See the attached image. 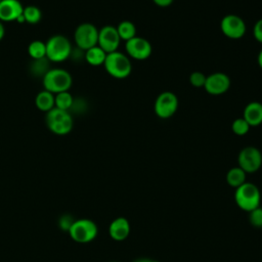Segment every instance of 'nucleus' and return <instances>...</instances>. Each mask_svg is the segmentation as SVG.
Returning <instances> with one entry per match:
<instances>
[{
	"label": "nucleus",
	"mask_w": 262,
	"mask_h": 262,
	"mask_svg": "<svg viewBox=\"0 0 262 262\" xmlns=\"http://www.w3.org/2000/svg\"><path fill=\"white\" fill-rule=\"evenodd\" d=\"M249 222L253 227L262 228V207H257L249 212Z\"/></svg>",
	"instance_id": "a878e982"
},
{
	"label": "nucleus",
	"mask_w": 262,
	"mask_h": 262,
	"mask_svg": "<svg viewBox=\"0 0 262 262\" xmlns=\"http://www.w3.org/2000/svg\"><path fill=\"white\" fill-rule=\"evenodd\" d=\"M237 164L246 173H255L262 166V154L255 146H246L238 152Z\"/></svg>",
	"instance_id": "1a4fd4ad"
},
{
	"label": "nucleus",
	"mask_w": 262,
	"mask_h": 262,
	"mask_svg": "<svg viewBox=\"0 0 262 262\" xmlns=\"http://www.w3.org/2000/svg\"><path fill=\"white\" fill-rule=\"evenodd\" d=\"M23 12L24 6L18 0H2L0 2L1 21H16Z\"/></svg>",
	"instance_id": "4468645a"
},
{
	"label": "nucleus",
	"mask_w": 262,
	"mask_h": 262,
	"mask_svg": "<svg viewBox=\"0 0 262 262\" xmlns=\"http://www.w3.org/2000/svg\"><path fill=\"white\" fill-rule=\"evenodd\" d=\"M253 36L256 41L262 43V18L258 19L253 28Z\"/></svg>",
	"instance_id": "c85d7f7f"
},
{
	"label": "nucleus",
	"mask_w": 262,
	"mask_h": 262,
	"mask_svg": "<svg viewBox=\"0 0 262 262\" xmlns=\"http://www.w3.org/2000/svg\"><path fill=\"white\" fill-rule=\"evenodd\" d=\"M4 34H5V30H4V26L2 24V21L0 20V41L3 39L4 37Z\"/></svg>",
	"instance_id": "2f4dec72"
},
{
	"label": "nucleus",
	"mask_w": 262,
	"mask_h": 262,
	"mask_svg": "<svg viewBox=\"0 0 262 262\" xmlns=\"http://www.w3.org/2000/svg\"><path fill=\"white\" fill-rule=\"evenodd\" d=\"M257 62H258V66L262 69V49L260 50V52L258 53V57H257Z\"/></svg>",
	"instance_id": "473e14b6"
},
{
	"label": "nucleus",
	"mask_w": 262,
	"mask_h": 262,
	"mask_svg": "<svg viewBox=\"0 0 262 262\" xmlns=\"http://www.w3.org/2000/svg\"><path fill=\"white\" fill-rule=\"evenodd\" d=\"M222 34L232 40L241 39L245 36L247 27L245 20L236 14H227L220 21Z\"/></svg>",
	"instance_id": "9d476101"
},
{
	"label": "nucleus",
	"mask_w": 262,
	"mask_h": 262,
	"mask_svg": "<svg viewBox=\"0 0 262 262\" xmlns=\"http://www.w3.org/2000/svg\"><path fill=\"white\" fill-rule=\"evenodd\" d=\"M178 108V97L174 92L164 91L158 95L155 101L154 110L161 119L171 118Z\"/></svg>",
	"instance_id": "6e6552de"
},
{
	"label": "nucleus",
	"mask_w": 262,
	"mask_h": 262,
	"mask_svg": "<svg viewBox=\"0 0 262 262\" xmlns=\"http://www.w3.org/2000/svg\"><path fill=\"white\" fill-rule=\"evenodd\" d=\"M250 125L244 118H237L235 119L231 124V130L235 135L244 136L246 135L250 130Z\"/></svg>",
	"instance_id": "393cba45"
},
{
	"label": "nucleus",
	"mask_w": 262,
	"mask_h": 262,
	"mask_svg": "<svg viewBox=\"0 0 262 262\" xmlns=\"http://www.w3.org/2000/svg\"><path fill=\"white\" fill-rule=\"evenodd\" d=\"M234 201L239 209L249 213L260 206L261 193L254 183L245 182L235 188Z\"/></svg>",
	"instance_id": "20e7f679"
},
{
	"label": "nucleus",
	"mask_w": 262,
	"mask_h": 262,
	"mask_svg": "<svg viewBox=\"0 0 262 262\" xmlns=\"http://www.w3.org/2000/svg\"><path fill=\"white\" fill-rule=\"evenodd\" d=\"M1 1H2V0H0V2H1Z\"/></svg>",
	"instance_id": "f704fd0d"
},
{
	"label": "nucleus",
	"mask_w": 262,
	"mask_h": 262,
	"mask_svg": "<svg viewBox=\"0 0 262 262\" xmlns=\"http://www.w3.org/2000/svg\"><path fill=\"white\" fill-rule=\"evenodd\" d=\"M73 101H74V97L69 91L60 92L54 95V107H57L59 110L70 112Z\"/></svg>",
	"instance_id": "4be33fe9"
},
{
	"label": "nucleus",
	"mask_w": 262,
	"mask_h": 262,
	"mask_svg": "<svg viewBox=\"0 0 262 262\" xmlns=\"http://www.w3.org/2000/svg\"><path fill=\"white\" fill-rule=\"evenodd\" d=\"M206 78H207V76L205 74H203L199 71H195L189 75V83H190V85H192L195 88H201V87L204 88Z\"/></svg>",
	"instance_id": "bb28decb"
},
{
	"label": "nucleus",
	"mask_w": 262,
	"mask_h": 262,
	"mask_svg": "<svg viewBox=\"0 0 262 262\" xmlns=\"http://www.w3.org/2000/svg\"><path fill=\"white\" fill-rule=\"evenodd\" d=\"M120 42H121V38L118 34L116 27L107 25L102 27L100 30H98L97 45L105 53L118 51Z\"/></svg>",
	"instance_id": "f8f14e48"
},
{
	"label": "nucleus",
	"mask_w": 262,
	"mask_h": 262,
	"mask_svg": "<svg viewBox=\"0 0 262 262\" xmlns=\"http://www.w3.org/2000/svg\"><path fill=\"white\" fill-rule=\"evenodd\" d=\"M74 39L77 47L81 50H88L97 45L98 29L90 23L79 25L74 33Z\"/></svg>",
	"instance_id": "0eeeda50"
},
{
	"label": "nucleus",
	"mask_w": 262,
	"mask_h": 262,
	"mask_svg": "<svg viewBox=\"0 0 262 262\" xmlns=\"http://www.w3.org/2000/svg\"><path fill=\"white\" fill-rule=\"evenodd\" d=\"M230 87V78L221 72L213 73L206 78L204 88L211 95L224 94Z\"/></svg>",
	"instance_id": "ddd939ff"
},
{
	"label": "nucleus",
	"mask_w": 262,
	"mask_h": 262,
	"mask_svg": "<svg viewBox=\"0 0 262 262\" xmlns=\"http://www.w3.org/2000/svg\"><path fill=\"white\" fill-rule=\"evenodd\" d=\"M23 14L25 17V23H28L30 25H36L42 18L41 10L35 5H28L24 7Z\"/></svg>",
	"instance_id": "b1692460"
},
{
	"label": "nucleus",
	"mask_w": 262,
	"mask_h": 262,
	"mask_svg": "<svg viewBox=\"0 0 262 262\" xmlns=\"http://www.w3.org/2000/svg\"><path fill=\"white\" fill-rule=\"evenodd\" d=\"M131 226L127 218L117 217L115 218L108 226V234L112 239L116 242L125 241L130 234Z\"/></svg>",
	"instance_id": "2eb2a0df"
},
{
	"label": "nucleus",
	"mask_w": 262,
	"mask_h": 262,
	"mask_svg": "<svg viewBox=\"0 0 262 262\" xmlns=\"http://www.w3.org/2000/svg\"><path fill=\"white\" fill-rule=\"evenodd\" d=\"M30 70L32 72V74L36 77H44V75L50 70L49 67V60L47 59V57H43V58H39V59H33Z\"/></svg>",
	"instance_id": "5701e85b"
},
{
	"label": "nucleus",
	"mask_w": 262,
	"mask_h": 262,
	"mask_svg": "<svg viewBox=\"0 0 262 262\" xmlns=\"http://www.w3.org/2000/svg\"><path fill=\"white\" fill-rule=\"evenodd\" d=\"M243 118L251 127L259 126L262 123V103L259 101H251L244 108Z\"/></svg>",
	"instance_id": "dca6fc26"
},
{
	"label": "nucleus",
	"mask_w": 262,
	"mask_h": 262,
	"mask_svg": "<svg viewBox=\"0 0 262 262\" xmlns=\"http://www.w3.org/2000/svg\"><path fill=\"white\" fill-rule=\"evenodd\" d=\"M45 123L47 128L56 135H67L74 127V119L71 112L53 107L46 113Z\"/></svg>",
	"instance_id": "f257e3e1"
},
{
	"label": "nucleus",
	"mask_w": 262,
	"mask_h": 262,
	"mask_svg": "<svg viewBox=\"0 0 262 262\" xmlns=\"http://www.w3.org/2000/svg\"><path fill=\"white\" fill-rule=\"evenodd\" d=\"M73 83L71 74L63 69H50L42 78L44 90L52 94L69 91Z\"/></svg>",
	"instance_id": "f03ea898"
},
{
	"label": "nucleus",
	"mask_w": 262,
	"mask_h": 262,
	"mask_svg": "<svg viewBox=\"0 0 262 262\" xmlns=\"http://www.w3.org/2000/svg\"><path fill=\"white\" fill-rule=\"evenodd\" d=\"M246 178H247V173L238 166L230 168L227 171L226 176H225L227 184L233 188H237L238 186H241L242 184L247 182Z\"/></svg>",
	"instance_id": "a211bd4d"
},
{
	"label": "nucleus",
	"mask_w": 262,
	"mask_h": 262,
	"mask_svg": "<svg viewBox=\"0 0 262 262\" xmlns=\"http://www.w3.org/2000/svg\"><path fill=\"white\" fill-rule=\"evenodd\" d=\"M28 53L32 59L46 57V44L40 40H34L28 46Z\"/></svg>",
	"instance_id": "412c9836"
},
{
	"label": "nucleus",
	"mask_w": 262,
	"mask_h": 262,
	"mask_svg": "<svg viewBox=\"0 0 262 262\" xmlns=\"http://www.w3.org/2000/svg\"><path fill=\"white\" fill-rule=\"evenodd\" d=\"M125 49L128 56L137 60H144L148 58L152 52V47L149 41L138 36L126 41Z\"/></svg>",
	"instance_id": "9b49d317"
},
{
	"label": "nucleus",
	"mask_w": 262,
	"mask_h": 262,
	"mask_svg": "<svg viewBox=\"0 0 262 262\" xmlns=\"http://www.w3.org/2000/svg\"><path fill=\"white\" fill-rule=\"evenodd\" d=\"M116 28L121 40L128 41L136 36V26L131 20H122Z\"/></svg>",
	"instance_id": "aec40b11"
},
{
	"label": "nucleus",
	"mask_w": 262,
	"mask_h": 262,
	"mask_svg": "<svg viewBox=\"0 0 262 262\" xmlns=\"http://www.w3.org/2000/svg\"><path fill=\"white\" fill-rule=\"evenodd\" d=\"M74 221H75V219H74L71 215L64 214V215H62V216L59 218V220H58V225H59V227H60L62 230L69 231V229L71 228V226H72V224L74 223Z\"/></svg>",
	"instance_id": "cd10ccee"
},
{
	"label": "nucleus",
	"mask_w": 262,
	"mask_h": 262,
	"mask_svg": "<svg viewBox=\"0 0 262 262\" xmlns=\"http://www.w3.org/2000/svg\"><path fill=\"white\" fill-rule=\"evenodd\" d=\"M133 262H159V261L155 260V259H150V258H138V259L134 260Z\"/></svg>",
	"instance_id": "7c9ffc66"
},
{
	"label": "nucleus",
	"mask_w": 262,
	"mask_h": 262,
	"mask_svg": "<svg viewBox=\"0 0 262 262\" xmlns=\"http://www.w3.org/2000/svg\"><path fill=\"white\" fill-rule=\"evenodd\" d=\"M103 67L107 74L116 79H125L132 71V63L129 56L120 51L107 53Z\"/></svg>",
	"instance_id": "7ed1b4c3"
},
{
	"label": "nucleus",
	"mask_w": 262,
	"mask_h": 262,
	"mask_svg": "<svg viewBox=\"0 0 262 262\" xmlns=\"http://www.w3.org/2000/svg\"><path fill=\"white\" fill-rule=\"evenodd\" d=\"M106 54L107 53H105L98 45H96V46L91 47L88 50H86L85 53H84V57H85V60L90 66L98 67V66H101V64L103 66Z\"/></svg>",
	"instance_id": "f3484780"
},
{
	"label": "nucleus",
	"mask_w": 262,
	"mask_h": 262,
	"mask_svg": "<svg viewBox=\"0 0 262 262\" xmlns=\"http://www.w3.org/2000/svg\"><path fill=\"white\" fill-rule=\"evenodd\" d=\"M35 104L39 111L45 112V113L49 112L54 107V94L46 90L40 91L36 95Z\"/></svg>",
	"instance_id": "6ab92c4d"
},
{
	"label": "nucleus",
	"mask_w": 262,
	"mask_h": 262,
	"mask_svg": "<svg viewBox=\"0 0 262 262\" xmlns=\"http://www.w3.org/2000/svg\"><path fill=\"white\" fill-rule=\"evenodd\" d=\"M154 3L157 5V6H160V7H168L170 6L174 0H152Z\"/></svg>",
	"instance_id": "c756f323"
},
{
	"label": "nucleus",
	"mask_w": 262,
	"mask_h": 262,
	"mask_svg": "<svg viewBox=\"0 0 262 262\" xmlns=\"http://www.w3.org/2000/svg\"><path fill=\"white\" fill-rule=\"evenodd\" d=\"M68 232L76 243L87 244L95 239L98 234V227L93 220L82 218L76 219Z\"/></svg>",
	"instance_id": "423d86ee"
},
{
	"label": "nucleus",
	"mask_w": 262,
	"mask_h": 262,
	"mask_svg": "<svg viewBox=\"0 0 262 262\" xmlns=\"http://www.w3.org/2000/svg\"><path fill=\"white\" fill-rule=\"evenodd\" d=\"M111 262H118V261H111Z\"/></svg>",
	"instance_id": "72a5a7b5"
},
{
	"label": "nucleus",
	"mask_w": 262,
	"mask_h": 262,
	"mask_svg": "<svg viewBox=\"0 0 262 262\" xmlns=\"http://www.w3.org/2000/svg\"><path fill=\"white\" fill-rule=\"evenodd\" d=\"M46 44V57L52 62H61L68 59L72 54V44L63 35L51 36Z\"/></svg>",
	"instance_id": "39448f33"
}]
</instances>
